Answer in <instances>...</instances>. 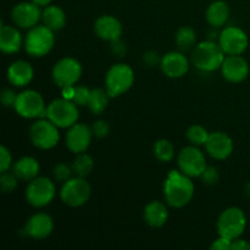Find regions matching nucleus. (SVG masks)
Returning <instances> with one entry per match:
<instances>
[{"instance_id": "f257e3e1", "label": "nucleus", "mask_w": 250, "mask_h": 250, "mask_svg": "<svg viewBox=\"0 0 250 250\" xmlns=\"http://www.w3.org/2000/svg\"><path fill=\"white\" fill-rule=\"evenodd\" d=\"M164 198L166 204L175 209L185 208L194 197L195 187L192 177L180 170H171L164 181Z\"/></svg>"}, {"instance_id": "f03ea898", "label": "nucleus", "mask_w": 250, "mask_h": 250, "mask_svg": "<svg viewBox=\"0 0 250 250\" xmlns=\"http://www.w3.org/2000/svg\"><path fill=\"white\" fill-rule=\"evenodd\" d=\"M226 54L220 46L219 42L208 41L200 42L193 48L192 62L202 72H214L220 70Z\"/></svg>"}, {"instance_id": "7ed1b4c3", "label": "nucleus", "mask_w": 250, "mask_h": 250, "mask_svg": "<svg viewBox=\"0 0 250 250\" xmlns=\"http://www.w3.org/2000/svg\"><path fill=\"white\" fill-rule=\"evenodd\" d=\"M24 49L33 58H43L53 50L55 45L54 31L45 24H37L28 29L24 37Z\"/></svg>"}, {"instance_id": "20e7f679", "label": "nucleus", "mask_w": 250, "mask_h": 250, "mask_svg": "<svg viewBox=\"0 0 250 250\" xmlns=\"http://www.w3.org/2000/svg\"><path fill=\"white\" fill-rule=\"evenodd\" d=\"M133 83L134 71L127 63H114L105 75V89L111 98L127 93Z\"/></svg>"}, {"instance_id": "39448f33", "label": "nucleus", "mask_w": 250, "mask_h": 250, "mask_svg": "<svg viewBox=\"0 0 250 250\" xmlns=\"http://www.w3.org/2000/svg\"><path fill=\"white\" fill-rule=\"evenodd\" d=\"M217 233L229 241L239 238L247 227V216L242 209L231 207L225 209L217 219Z\"/></svg>"}, {"instance_id": "423d86ee", "label": "nucleus", "mask_w": 250, "mask_h": 250, "mask_svg": "<svg viewBox=\"0 0 250 250\" xmlns=\"http://www.w3.org/2000/svg\"><path fill=\"white\" fill-rule=\"evenodd\" d=\"M29 139L36 148L42 150H50L58 146L60 141L59 127L48 117L37 119L29 127Z\"/></svg>"}, {"instance_id": "0eeeda50", "label": "nucleus", "mask_w": 250, "mask_h": 250, "mask_svg": "<svg viewBox=\"0 0 250 250\" xmlns=\"http://www.w3.org/2000/svg\"><path fill=\"white\" fill-rule=\"evenodd\" d=\"M14 109L19 116L29 120L46 117L48 106L41 93L34 89H26L17 94Z\"/></svg>"}, {"instance_id": "6e6552de", "label": "nucleus", "mask_w": 250, "mask_h": 250, "mask_svg": "<svg viewBox=\"0 0 250 250\" xmlns=\"http://www.w3.org/2000/svg\"><path fill=\"white\" fill-rule=\"evenodd\" d=\"M92 195V187L84 177H71L62 183L60 189V199L70 208H80L87 204Z\"/></svg>"}, {"instance_id": "1a4fd4ad", "label": "nucleus", "mask_w": 250, "mask_h": 250, "mask_svg": "<svg viewBox=\"0 0 250 250\" xmlns=\"http://www.w3.org/2000/svg\"><path fill=\"white\" fill-rule=\"evenodd\" d=\"M55 195V183L45 176H38L29 181L24 192L27 203L33 208L46 207L53 202Z\"/></svg>"}, {"instance_id": "9d476101", "label": "nucleus", "mask_w": 250, "mask_h": 250, "mask_svg": "<svg viewBox=\"0 0 250 250\" xmlns=\"http://www.w3.org/2000/svg\"><path fill=\"white\" fill-rule=\"evenodd\" d=\"M46 117L59 128H70L76 122H78L80 112H78V106L72 100L61 97L54 99L48 105Z\"/></svg>"}, {"instance_id": "9b49d317", "label": "nucleus", "mask_w": 250, "mask_h": 250, "mask_svg": "<svg viewBox=\"0 0 250 250\" xmlns=\"http://www.w3.org/2000/svg\"><path fill=\"white\" fill-rule=\"evenodd\" d=\"M83 67L80 61L75 58H62L54 65L51 71V77L58 87L63 88L68 85H76L81 80Z\"/></svg>"}, {"instance_id": "f8f14e48", "label": "nucleus", "mask_w": 250, "mask_h": 250, "mask_svg": "<svg viewBox=\"0 0 250 250\" xmlns=\"http://www.w3.org/2000/svg\"><path fill=\"white\" fill-rule=\"evenodd\" d=\"M178 170L189 177H200L207 168V159L204 153L197 146H185L177 155Z\"/></svg>"}, {"instance_id": "ddd939ff", "label": "nucleus", "mask_w": 250, "mask_h": 250, "mask_svg": "<svg viewBox=\"0 0 250 250\" xmlns=\"http://www.w3.org/2000/svg\"><path fill=\"white\" fill-rule=\"evenodd\" d=\"M219 44L226 55H242L249 45L246 32L236 26H229L220 32Z\"/></svg>"}, {"instance_id": "4468645a", "label": "nucleus", "mask_w": 250, "mask_h": 250, "mask_svg": "<svg viewBox=\"0 0 250 250\" xmlns=\"http://www.w3.org/2000/svg\"><path fill=\"white\" fill-rule=\"evenodd\" d=\"M11 20L19 28L31 29L42 21L41 6L33 1H21L11 10Z\"/></svg>"}, {"instance_id": "2eb2a0df", "label": "nucleus", "mask_w": 250, "mask_h": 250, "mask_svg": "<svg viewBox=\"0 0 250 250\" xmlns=\"http://www.w3.org/2000/svg\"><path fill=\"white\" fill-rule=\"evenodd\" d=\"M92 127L85 124L76 122L73 126L67 128V133L65 137L66 146L73 154L85 153L90 146L93 139Z\"/></svg>"}, {"instance_id": "dca6fc26", "label": "nucleus", "mask_w": 250, "mask_h": 250, "mask_svg": "<svg viewBox=\"0 0 250 250\" xmlns=\"http://www.w3.org/2000/svg\"><path fill=\"white\" fill-rule=\"evenodd\" d=\"M54 227L55 225L50 215L46 212H37L27 220L22 233L32 239L41 241V239L48 238L53 233Z\"/></svg>"}, {"instance_id": "f3484780", "label": "nucleus", "mask_w": 250, "mask_h": 250, "mask_svg": "<svg viewBox=\"0 0 250 250\" xmlns=\"http://www.w3.org/2000/svg\"><path fill=\"white\" fill-rule=\"evenodd\" d=\"M160 68L168 78H181L189 71V60L182 51H168L161 56Z\"/></svg>"}, {"instance_id": "a211bd4d", "label": "nucleus", "mask_w": 250, "mask_h": 250, "mask_svg": "<svg viewBox=\"0 0 250 250\" xmlns=\"http://www.w3.org/2000/svg\"><path fill=\"white\" fill-rule=\"evenodd\" d=\"M220 70L227 82L241 83L248 77L249 63L242 55H226Z\"/></svg>"}, {"instance_id": "6ab92c4d", "label": "nucleus", "mask_w": 250, "mask_h": 250, "mask_svg": "<svg viewBox=\"0 0 250 250\" xmlns=\"http://www.w3.org/2000/svg\"><path fill=\"white\" fill-rule=\"evenodd\" d=\"M234 144L231 137L225 132H212L205 143L207 153L215 160H226L233 153Z\"/></svg>"}, {"instance_id": "aec40b11", "label": "nucleus", "mask_w": 250, "mask_h": 250, "mask_svg": "<svg viewBox=\"0 0 250 250\" xmlns=\"http://www.w3.org/2000/svg\"><path fill=\"white\" fill-rule=\"evenodd\" d=\"M124 32L121 21L112 15H102L94 22V33L98 38L105 42L120 39Z\"/></svg>"}, {"instance_id": "412c9836", "label": "nucleus", "mask_w": 250, "mask_h": 250, "mask_svg": "<svg viewBox=\"0 0 250 250\" xmlns=\"http://www.w3.org/2000/svg\"><path fill=\"white\" fill-rule=\"evenodd\" d=\"M6 77L10 84L14 87L23 88L33 80L34 70L28 61L16 60L7 67Z\"/></svg>"}, {"instance_id": "4be33fe9", "label": "nucleus", "mask_w": 250, "mask_h": 250, "mask_svg": "<svg viewBox=\"0 0 250 250\" xmlns=\"http://www.w3.org/2000/svg\"><path fill=\"white\" fill-rule=\"evenodd\" d=\"M24 39L17 27L6 26L1 22L0 27V49L4 54H16L20 51Z\"/></svg>"}, {"instance_id": "5701e85b", "label": "nucleus", "mask_w": 250, "mask_h": 250, "mask_svg": "<svg viewBox=\"0 0 250 250\" xmlns=\"http://www.w3.org/2000/svg\"><path fill=\"white\" fill-rule=\"evenodd\" d=\"M143 217L148 226L153 227V229H160V227H163L167 222L168 209L166 204H164L163 202L151 200L144 208Z\"/></svg>"}, {"instance_id": "b1692460", "label": "nucleus", "mask_w": 250, "mask_h": 250, "mask_svg": "<svg viewBox=\"0 0 250 250\" xmlns=\"http://www.w3.org/2000/svg\"><path fill=\"white\" fill-rule=\"evenodd\" d=\"M39 171H41V165L33 156H22L12 165V172L19 177V180L27 181V182L38 177Z\"/></svg>"}, {"instance_id": "393cba45", "label": "nucleus", "mask_w": 250, "mask_h": 250, "mask_svg": "<svg viewBox=\"0 0 250 250\" xmlns=\"http://www.w3.org/2000/svg\"><path fill=\"white\" fill-rule=\"evenodd\" d=\"M208 23L214 28H220L225 26L229 19V6L224 0H216L212 1L208 6L207 12H205Z\"/></svg>"}, {"instance_id": "a878e982", "label": "nucleus", "mask_w": 250, "mask_h": 250, "mask_svg": "<svg viewBox=\"0 0 250 250\" xmlns=\"http://www.w3.org/2000/svg\"><path fill=\"white\" fill-rule=\"evenodd\" d=\"M66 21H67V17H66L65 11L62 7L58 5L50 4L44 7L42 11V22L54 32L62 29L66 26Z\"/></svg>"}, {"instance_id": "bb28decb", "label": "nucleus", "mask_w": 250, "mask_h": 250, "mask_svg": "<svg viewBox=\"0 0 250 250\" xmlns=\"http://www.w3.org/2000/svg\"><path fill=\"white\" fill-rule=\"evenodd\" d=\"M110 98L111 97H110L106 89H103V88H93L90 90L89 102H88L87 105L88 109L94 115L103 114L106 110L107 105H109Z\"/></svg>"}, {"instance_id": "cd10ccee", "label": "nucleus", "mask_w": 250, "mask_h": 250, "mask_svg": "<svg viewBox=\"0 0 250 250\" xmlns=\"http://www.w3.org/2000/svg\"><path fill=\"white\" fill-rule=\"evenodd\" d=\"M175 42L181 50H189L197 45V33L190 26H182L176 32Z\"/></svg>"}, {"instance_id": "c85d7f7f", "label": "nucleus", "mask_w": 250, "mask_h": 250, "mask_svg": "<svg viewBox=\"0 0 250 250\" xmlns=\"http://www.w3.org/2000/svg\"><path fill=\"white\" fill-rule=\"evenodd\" d=\"M71 166H72L75 176L85 178L92 173L93 168H94V160L92 156L85 153L76 154V158Z\"/></svg>"}, {"instance_id": "c756f323", "label": "nucleus", "mask_w": 250, "mask_h": 250, "mask_svg": "<svg viewBox=\"0 0 250 250\" xmlns=\"http://www.w3.org/2000/svg\"><path fill=\"white\" fill-rule=\"evenodd\" d=\"M153 153L161 163H170L175 158V146L168 139H159L154 143Z\"/></svg>"}, {"instance_id": "7c9ffc66", "label": "nucleus", "mask_w": 250, "mask_h": 250, "mask_svg": "<svg viewBox=\"0 0 250 250\" xmlns=\"http://www.w3.org/2000/svg\"><path fill=\"white\" fill-rule=\"evenodd\" d=\"M209 136L210 133L208 132V129L204 126H202V125H192L187 129V133H186L188 142L197 146H205V143L209 139Z\"/></svg>"}, {"instance_id": "2f4dec72", "label": "nucleus", "mask_w": 250, "mask_h": 250, "mask_svg": "<svg viewBox=\"0 0 250 250\" xmlns=\"http://www.w3.org/2000/svg\"><path fill=\"white\" fill-rule=\"evenodd\" d=\"M17 185H19V177L14 172L6 171V172L1 173V176H0V187H1L2 193H5V194L12 193L17 188Z\"/></svg>"}, {"instance_id": "473e14b6", "label": "nucleus", "mask_w": 250, "mask_h": 250, "mask_svg": "<svg viewBox=\"0 0 250 250\" xmlns=\"http://www.w3.org/2000/svg\"><path fill=\"white\" fill-rule=\"evenodd\" d=\"M72 166L67 165L65 163H58L53 168V177L56 182H66L72 177Z\"/></svg>"}, {"instance_id": "72a5a7b5", "label": "nucleus", "mask_w": 250, "mask_h": 250, "mask_svg": "<svg viewBox=\"0 0 250 250\" xmlns=\"http://www.w3.org/2000/svg\"><path fill=\"white\" fill-rule=\"evenodd\" d=\"M90 90L85 85H76L75 88V95H73L72 102L75 103L77 106H87L88 102H89Z\"/></svg>"}, {"instance_id": "f704fd0d", "label": "nucleus", "mask_w": 250, "mask_h": 250, "mask_svg": "<svg viewBox=\"0 0 250 250\" xmlns=\"http://www.w3.org/2000/svg\"><path fill=\"white\" fill-rule=\"evenodd\" d=\"M200 180L204 185L207 186H215L219 183L220 181V172L216 167L214 166H207L203 173L200 175Z\"/></svg>"}, {"instance_id": "c9c22d12", "label": "nucleus", "mask_w": 250, "mask_h": 250, "mask_svg": "<svg viewBox=\"0 0 250 250\" xmlns=\"http://www.w3.org/2000/svg\"><path fill=\"white\" fill-rule=\"evenodd\" d=\"M93 136L98 139H102L107 137V134L110 133V125L107 124L105 120H97L94 121L92 126Z\"/></svg>"}, {"instance_id": "e433bc0d", "label": "nucleus", "mask_w": 250, "mask_h": 250, "mask_svg": "<svg viewBox=\"0 0 250 250\" xmlns=\"http://www.w3.org/2000/svg\"><path fill=\"white\" fill-rule=\"evenodd\" d=\"M12 155L5 146H0V172H6L12 167Z\"/></svg>"}, {"instance_id": "4c0bfd02", "label": "nucleus", "mask_w": 250, "mask_h": 250, "mask_svg": "<svg viewBox=\"0 0 250 250\" xmlns=\"http://www.w3.org/2000/svg\"><path fill=\"white\" fill-rule=\"evenodd\" d=\"M16 99L17 93H15L14 89H11V88H5V89H2L1 95H0V100H1V104L5 107H14Z\"/></svg>"}, {"instance_id": "58836bf2", "label": "nucleus", "mask_w": 250, "mask_h": 250, "mask_svg": "<svg viewBox=\"0 0 250 250\" xmlns=\"http://www.w3.org/2000/svg\"><path fill=\"white\" fill-rule=\"evenodd\" d=\"M232 241L225 238V237L219 236L210 246V249L211 250H231Z\"/></svg>"}, {"instance_id": "ea45409f", "label": "nucleus", "mask_w": 250, "mask_h": 250, "mask_svg": "<svg viewBox=\"0 0 250 250\" xmlns=\"http://www.w3.org/2000/svg\"><path fill=\"white\" fill-rule=\"evenodd\" d=\"M143 61L146 66H149V67H154V66H156L158 63L160 65L161 58L159 56V54L156 53V51L149 50L146 51V53H144Z\"/></svg>"}, {"instance_id": "a19ab883", "label": "nucleus", "mask_w": 250, "mask_h": 250, "mask_svg": "<svg viewBox=\"0 0 250 250\" xmlns=\"http://www.w3.org/2000/svg\"><path fill=\"white\" fill-rule=\"evenodd\" d=\"M111 50L115 55L122 58V56H125V54H126L127 46L126 44L121 41V38H120V39H116V41L111 42Z\"/></svg>"}, {"instance_id": "79ce46f5", "label": "nucleus", "mask_w": 250, "mask_h": 250, "mask_svg": "<svg viewBox=\"0 0 250 250\" xmlns=\"http://www.w3.org/2000/svg\"><path fill=\"white\" fill-rule=\"evenodd\" d=\"M231 250H250V243L246 239H242L239 237V238L232 241Z\"/></svg>"}, {"instance_id": "37998d69", "label": "nucleus", "mask_w": 250, "mask_h": 250, "mask_svg": "<svg viewBox=\"0 0 250 250\" xmlns=\"http://www.w3.org/2000/svg\"><path fill=\"white\" fill-rule=\"evenodd\" d=\"M75 88L76 85H68V87L61 88V92H62V98L68 100L73 99V95H75Z\"/></svg>"}, {"instance_id": "c03bdc74", "label": "nucleus", "mask_w": 250, "mask_h": 250, "mask_svg": "<svg viewBox=\"0 0 250 250\" xmlns=\"http://www.w3.org/2000/svg\"><path fill=\"white\" fill-rule=\"evenodd\" d=\"M31 1H33L34 4H37L38 6L45 7V6H48V5H50L53 0H31Z\"/></svg>"}, {"instance_id": "a18cd8bd", "label": "nucleus", "mask_w": 250, "mask_h": 250, "mask_svg": "<svg viewBox=\"0 0 250 250\" xmlns=\"http://www.w3.org/2000/svg\"><path fill=\"white\" fill-rule=\"evenodd\" d=\"M244 192H246V194L250 198V182H248L246 185V187H244Z\"/></svg>"}]
</instances>
